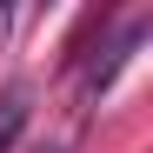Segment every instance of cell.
Masks as SVG:
<instances>
[{"instance_id": "3957f363", "label": "cell", "mask_w": 153, "mask_h": 153, "mask_svg": "<svg viewBox=\"0 0 153 153\" xmlns=\"http://www.w3.org/2000/svg\"><path fill=\"white\" fill-rule=\"evenodd\" d=\"M13 33V7H0V40H7Z\"/></svg>"}, {"instance_id": "6da1fadb", "label": "cell", "mask_w": 153, "mask_h": 153, "mask_svg": "<svg viewBox=\"0 0 153 153\" xmlns=\"http://www.w3.org/2000/svg\"><path fill=\"white\" fill-rule=\"evenodd\" d=\"M146 33H153V20H146V13H133V20H126V27L107 40V47H100L107 60H87V73H80V93H73V100H80V113H87V107H100V93H107L120 73H126V60L146 47Z\"/></svg>"}, {"instance_id": "7a4b0ae2", "label": "cell", "mask_w": 153, "mask_h": 153, "mask_svg": "<svg viewBox=\"0 0 153 153\" xmlns=\"http://www.w3.org/2000/svg\"><path fill=\"white\" fill-rule=\"evenodd\" d=\"M27 113H33V93H27V87H7V93H0V153H13V146H20Z\"/></svg>"}, {"instance_id": "277c9868", "label": "cell", "mask_w": 153, "mask_h": 153, "mask_svg": "<svg viewBox=\"0 0 153 153\" xmlns=\"http://www.w3.org/2000/svg\"><path fill=\"white\" fill-rule=\"evenodd\" d=\"M40 153H53V146H40Z\"/></svg>"}]
</instances>
